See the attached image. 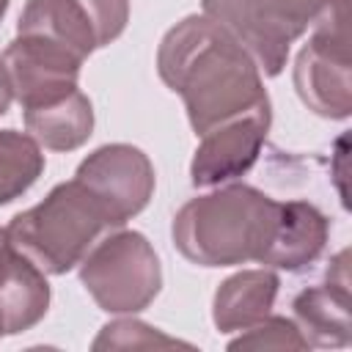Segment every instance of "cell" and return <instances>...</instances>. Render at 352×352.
<instances>
[{
  "instance_id": "cell-1",
  "label": "cell",
  "mask_w": 352,
  "mask_h": 352,
  "mask_svg": "<svg viewBox=\"0 0 352 352\" xmlns=\"http://www.w3.org/2000/svg\"><path fill=\"white\" fill-rule=\"evenodd\" d=\"M157 72L182 96L187 121L198 138L228 118L270 104L253 58L204 14L184 16L162 36Z\"/></svg>"
},
{
  "instance_id": "cell-2",
  "label": "cell",
  "mask_w": 352,
  "mask_h": 352,
  "mask_svg": "<svg viewBox=\"0 0 352 352\" xmlns=\"http://www.w3.org/2000/svg\"><path fill=\"white\" fill-rule=\"evenodd\" d=\"M280 201L258 187L228 182L212 192L190 198L173 217L170 236L176 250L198 267H236L267 253Z\"/></svg>"
},
{
  "instance_id": "cell-3",
  "label": "cell",
  "mask_w": 352,
  "mask_h": 352,
  "mask_svg": "<svg viewBox=\"0 0 352 352\" xmlns=\"http://www.w3.org/2000/svg\"><path fill=\"white\" fill-rule=\"evenodd\" d=\"M104 228H110L104 209L77 179L55 184L44 201L6 226L11 242L47 275L74 270Z\"/></svg>"
},
{
  "instance_id": "cell-4",
  "label": "cell",
  "mask_w": 352,
  "mask_h": 352,
  "mask_svg": "<svg viewBox=\"0 0 352 352\" xmlns=\"http://www.w3.org/2000/svg\"><path fill=\"white\" fill-rule=\"evenodd\" d=\"M80 283L104 314L135 316L162 289V264L140 231H113L82 256Z\"/></svg>"
},
{
  "instance_id": "cell-5",
  "label": "cell",
  "mask_w": 352,
  "mask_h": 352,
  "mask_svg": "<svg viewBox=\"0 0 352 352\" xmlns=\"http://www.w3.org/2000/svg\"><path fill=\"white\" fill-rule=\"evenodd\" d=\"M314 33L294 60V88L302 104L330 121L352 113L349 0H327L314 19Z\"/></svg>"
},
{
  "instance_id": "cell-6",
  "label": "cell",
  "mask_w": 352,
  "mask_h": 352,
  "mask_svg": "<svg viewBox=\"0 0 352 352\" xmlns=\"http://www.w3.org/2000/svg\"><path fill=\"white\" fill-rule=\"evenodd\" d=\"M129 22V0H28L16 33L44 36L77 58L116 41Z\"/></svg>"
},
{
  "instance_id": "cell-7",
  "label": "cell",
  "mask_w": 352,
  "mask_h": 352,
  "mask_svg": "<svg viewBox=\"0 0 352 352\" xmlns=\"http://www.w3.org/2000/svg\"><path fill=\"white\" fill-rule=\"evenodd\" d=\"M74 179L99 201L110 228H121L140 214L157 187L148 154L132 143H104L74 170Z\"/></svg>"
},
{
  "instance_id": "cell-8",
  "label": "cell",
  "mask_w": 352,
  "mask_h": 352,
  "mask_svg": "<svg viewBox=\"0 0 352 352\" xmlns=\"http://www.w3.org/2000/svg\"><path fill=\"white\" fill-rule=\"evenodd\" d=\"M82 63L85 60L63 44L30 33H16L3 52V66L22 110L58 102L77 91Z\"/></svg>"
},
{
  "instance_id": "cell-9",
  "label": "cell",
  "mask_w": 352,
  "mask_h": 352,
  "mask_svg": "<svg viewBox=\"0 0 352 352\" xmlns=\"http://www.w3.org/2000/svg\"><path fill=\"white\" fill-rule=\"evenodd\" d=\"M270 124L272 104H261L204 132L190 162L192 187H220L245 176L261 154Z\"/></svg>"
},
{
  "instance_id": "cell-10",
  "label": "cell",
  "mask_w": 352,
  "mask_h": 352,
  "mask_svg": "<svg viewBox=\"0 0 352 352\" xmlns=\"http://www.w3.org/2000/svg\"><path fill=\"white\" fill-rule=\"evenodd\" d=\"M47 272L38 270L0 228V338L36 327L50 311Z\"/></svg>"
},
{
  "instance_id": "cell-11",
  "label": "cell",
  "mask_w": 352,
  "mask_h": 352,
  "mask_svg": "<svg viewBox=\"0 0 352 352\" xmlns=\"http://www.w3.org/2000/svg\"><path fill=\"white\" fill-rule=\"evenodd\" d=\"M349 253L341 250L330 270L327 280L302 289L292 300L294 322L311 346H346L349 333Z\"/></svg>"
},
{
  "instance_id": "cell-12",
  "label": "cell",
  "mask_w": 352,
  "mask_h": 352,
  "mask_svg": "<svg viewBox=\"0 0 352 352\" xmlns=\"http://www.w3.org/2000/svg\"><path fill=\"white\" fill-rule=\"evenodd\" d=\"M204 16L223 28L258 66L261 77H278L289 60V41L270 25L256 0H201Z\"/></svg>"
},
{
  "instance_id": "cell-13",
  "label": "cell",
  "mask_w": 352,
  "mask_h": 352,
  "mask_svg": "<svg viewBox=\"0 0 352 352\" xmlns=\"http://www.w3.org/2000/svg\"><path fill=\"white\" fill-rule=\"evenodd\" d=\"M330 239V220L308 201H280L278 226L261 264L270 270L297 272L311 267Z\"/></svg>"
},
{
  "instance_id": "cell-14",
  "label": "cell",
  "mask_w": 352,
  "mask_h": 352,
  "mask_svg": "<svg viewBox=\"0 0 352 352\" xmlns=\"http://www.w3.org/2000/svg\"><path fill=\"white\" fill-rule=\"evenodd\" d=\"M280 278L275 270H242L226 278L212 300V322L220 333H239L272 314Z\"/></svg>"
},
{
  "instance_id": "cell-15",
  "label": "cell",
  "mask_w": 352,
  "mask_h": 352,
  "mask_svg": "<svg viewBox=\"0 0 352 352\" xmlns=\"http://www.w3.org/2000/svg\"><path fill=\"white\" fill-rule=\"evenodd\" d=\"M28 135L50 151H74L94 132V104L77 88L69 96L25 110Z\"/></svg>"
},
{
  "instance_id": "cell-16",
  "label": "cell",
  "mask_w": 352,
  "mask_h": 352,
  "mask_svg": "<svg viewBox=\"0 0 352 352\" xmlns=\"http://www.w3.org/2000/svg\"><path fill=\"white\" fill-rule=\"evenodd\" d=\"M41 146L19 129H0V206L22 198L44 173Z\"/></svg>"
},
{
  "instance_id": "cell-17",
  "label": "cell",
  "mask_w": 352,
  "mask_h": 352,
  "mask_svg": "<svg viewBox=\"0 0 352 352\" xmlns=\"http://www.w3.org/2000/svg\"><path fill=\"white\" fill-rule=\"evenodd\" d=\"M162 346H190V344L132 316L107 322L91 344V349H162Z\"/></svg>"
},
{
  "instance_id": "cell-18",
  "label": "cell",
  "mask_w": 352,
  "mask_h": 352,
  "mask_svg": "<svg viewBox=\"0 0 352 352\" xmlns=\"http://www.w3.org/2000/svg\"><path fill=\"white\" fill-rule=\"evenodd\" d=\"M311 344L300 333L294 319L267 314L261 322L239 330L236 338L228 341V349H308Z\"/></svg>"
},
{
  "instance_id": "cell-19",
  "label": "cell",
  "mask_w": 352,
  "mask_h": 352,
  "mask_svg": "<svg viewBox=\"0 0 352 352\" xmlns=\"http://www.w3.org/2000/svg\"><path fill=\"white\" fill-rule=\"evenodd\" d=\"M256 6L270 19V25L292 44L314 25L327 0H256Z\"/></svg>"
},
{
  "instance_id": "cell-20",
  "label": "cell",
  "mask_w": 352,
  "mask_h": 352,
  "mask_svg": "<svg viewBox=\"0 0 352 352\" xmlns=\"http://www.w3.org/2000/svg\"><path fill=\"white\" fill-rule=\"evenodd\" d=\"M11 99H14V91H11V80H8V72L3 66V58H0V116L8 113L11 107Z\"/></svg>"
},
{
  "instance_id": "cell-21",
  "label": "cell",
  "mask_w": 352,
  "mask_h": 352,
  "mask_svg": "<svg viewBox=\"0 0 352 352\" xmlns=\"http://www.w3.org/2000/svg\"><path fill=\"white\" fill-rule=\"evenodd\" d=\"M6 11H8V0H0V19L6 16Z\"/></svg>"
}]
</instances>
